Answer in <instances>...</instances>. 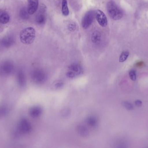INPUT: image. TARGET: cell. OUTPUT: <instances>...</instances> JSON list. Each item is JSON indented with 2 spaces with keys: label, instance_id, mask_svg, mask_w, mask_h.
Listing matches in <instances>:
<instances>
[{
  "label": "cell",
  "instance_id": "cell-1",
  "mask_svg": "<svg viewBox=\"0 0 148 148\" xmlns=\"http://www.w3.org/2000/svg\"><path fill=\"white\" fill-rule=\"evenodd\" d=\"M35 36V30L32 27L26 28L20 33V40L22 43L25 44L32 43L34 41Z\"/></svg>",
  "mask_w": 148,
  "mask_h": 148
},
{
  "label": "cell",
  "instance_id": "cell-12",
  "mask_svg": "<svg viewBox=\"0 0 148 148\" xmlns=\"http://www.w3.org/2000/svg\"><path fill=\"white\" fill-rule=\"evenodd\" d=\"M47 18H46V15L44 13V10L42 9L41 11H40L39 14L37 15L36 17V23L39 25H42L46 23Z\"/></svg>",
  "mask_w": 148,
  "mask_h": 148
},
{
  "label": "cell",
  "instance_id": "cell-25",
  "mask_svg": "<svg viewBox=\"0 0 148 148\" xmlns=\"http://www.w3.org/2000/svg\"><path fill=\"white\" fill-rule=\"evenodd\" d=\"M135 104L136 106H137V107H140L142 105V102L140 101V100H137L135 102Z\"/></svg>",
  "mask_w": 148,
  "mask_h": 148
},
{
  "label": "cell",
  "instance_id": "cell-17",
  "mask_svg": "<svg viewBox=\"0 0 148 148\" xmlns=\"http://www.w3.org/2000/svg\"><path fill=\"white\" fill-rule=\"evenodd\" d=\"M62 13L63 15L67 16L69 14V9L67 1L66 0H62Z\"/></svg>",
  "mask_w": 148,
  "mask_h": 148
},
{
  "label": "cell",
  "instance_id": "cell-21",
  "mask_svg": "<svg viewBox=\"0 0 148 148\" xmlns=\"http://www.w3.org/2000/svg\"><path fill=\"white\" fill-rule=\"evenodd\" d=\"M122 104L123 106L127 110H131L134 109V107H133V105L128 102H123Z\"/></svg>",
  "mask_w": 148,
  "mask_h": 148
},
{
  "label": "cell",
  "instance_id": "cell-13",
  "mask_svg": "<svg viewBox=\"0 0 148 148\" xmlns=\"http://www.w3.org/2000/svg\"><path fill=\"white\" fill-rule=\"evenodd\" d=\"M10 21V16L8 13L4 10H0V23L6 24Z\"/></svg>",
  "mask_w": 148,
  "mask_h": 148
},
{
  "label": "cell",
  "instance_id": "cell-15",
  "mask_svg": "<svg viewBox=\"0 0 148 148\" xmlns=\"http://www.w3.org/2000/svg\"><path fill=\"white\" fill-rule=\"evenodd\" d=\"M77 130L79 134L83 137H86L89 135V131L88 129L83 125H78Z\"/></svg>",
  "mask_w": 148,
  "mask_h": 148
},
{
  "label": "cell",
  "instance_id": "cell-3",
  "mask_svg": "<svg viewBox=\"0 0 148 148\" xmlns=\"http://www.w3.org/2000/svg\"><path fill=\"white\" fill-rule=\"evenodd\" d=\"M14 69V64L10 61H6L0 66V76L6 77L11 75Z\"/></svg>",
  "mask_w": 148,
  "mask_h": 148
},
{
  "label": "cell",
  "instance_id": "cell-6",
  "mask_svg": "<svg viewBox=\"0 0 148 148\" xmlns=\"http://www.w3.org/2000/svg\"><path fill=\"white\" fill-rule=\"evenodd\" d=\"M82 71V68L80 65L73 63L69 67V71L67 73L66 75L69 78H74L81 74Z\"/></svg>",
  "mask_w": 148,
  "mask_h": 148
},
{
  "label": "cell",
  "instance_id": "cell-11",
  "mask_svg": "<svg viewBox=\"0 0 148 148\" xmlns=\"http://www.w3.org/2000/svg\"><path fill=\"white\" fill-rule=\"evenodd\" d=\"M17 81L19 86L23 87L26 85V78L22 70H20L17 74Z\"/></svg>",
  "mask_w": 148,
  "mask_h": 148
},
{
  "label": "cell",
  "instance_id": "cell-18",
  "mask_svg": "<svg viewBox=\"0 0 148 148\" xmlns=\"http://www.w3.org/2000/svg\"><path fill=\"white\" fill-rule=\"evenodd\" d=\"M87 124L91 127H95L97 124V121L95 117L93 116H90L87 118Z\"/></svg>",
  "mask_w": 148,
  "mask_h": 148
},
{
  "label": "cell",
  "instance_id": "cell-20",
  "mask_svg": "<svg viewBox=\"0 0 148 148\" xmlns=\"http://www.w3.org/2000/svg\"><path fill=\"white\" fill-rule=\"evenodd\" d=\"M130 53L128 51H123L121 54L120 56V59H119V61L120 62H123L125 61L127 59L129 56Z\"/></svg>",
  "mask_w": 148,
  "mask_h": 148
},
{
  "label": "cell",
  "instance_id": "cell-2",
  "mask_svg": "<svg viewBox=\"0 0 148 148\" xmlns=\"http://www.w3.org/2000/svg\"><path fill=\"white\" fill-rule=\"evenodd\" d=\"M107 10L110 17L113 20H119L123 16L122 10L113 1L108 2L107 5Z\"/></svg>",
  "mask_w": 148,
  "mask_h": 148
},
{
  "label": "cell",
  "instance_id": "cell-22",
  "mask_svg": "<svg viewBox=\"0 0 148 148\" xmlns=\"http://www.w3.org/2000/svg\"><path fill=\"white\" fill-rule=\"evenodd\" d=\"M129 76L130 78L132 81H136V71L134 70H130L129 72Z\"/></svg>",
  "mask_w": 148,
  "mask_h": 148
},
{
  "label": "cell",
  "instance_id": "cell-7",
  "mask_svg": "<svg viewBox=\"0 0 148 148\" xmlns=\"http://www.w3.org/2000/svg\"><path fill=\"white\" fill-rule=\"evenodd\" d=\"M19 130L23 134H29L32 130V126L27 119L23 118L20 121L18 126Z\"/></svg>",
  "mask_w": 148,
  "mask_h": 148
},
{
  "label": "cell",
  "instance_id": "cell-4",
  "mask_svg": "<svg viewBox=\"0 0 148 148\" xmlns=\"http://www.w3.org/2000/svg\"><path fill=\"white\" fill-rule=\"evenodd\" d=\"M31 77L33 81L36 83L40 84L46 81L47 76L46 74L41 70H36L32 72Z\"/></svg>",
  "mask_w": 148,
  "mask_h": 148
},
{
  "label": "cell",
  "instance_id": "cell-19",
  "mask_svg": "<svg viewBox=\"0 0 148 148\" xmlns=\"http://www.w3.org/2000/svg\"><path fill=\"white\" fill-rule=\"evenodd\" d=\"M29 14L27 8H26L25 7L23 8L20 10V17L23 20H26L29 17Z\"/></svg>",
  "mask_w": 148,
  "mask_h": 148
},
{
  "label": "cell",
  "instance_id": "cell-23",
  "mask_svg": "<svg viewBox=\"0 0 148 148\" xmlns=\"http://www.w3.org/2000/svg\"><path fill=\"white\" fill-rule=\"evenodd\" d=\"M7 113L6 108L3 107H0V117L4 116Z\"/></svg>",
  "mask_w": 148,
  "mask_h": 148
},
{
  "label": "cell",
  "instance_id": "cell-24",
  "mask_svg": "<svg viewBox=\"0 0 148 148\" xmlns=\"http://www.w3.org/2000/svg\"><path fill=\"white\" fill-rule=\"evenodd\" d=\"M68 29L69 31L73 32L76 29V26L73 23H71L68 25Z\"/></svg>",
  "mask_w": 148,
  "mask_h": 148
},
{
  "label": "cell",
  "instance_id": "cell-14",
  "mask_svg": "<svg viewBox=\"0 0 148 148\" xmlns=\"http://www.w3.org/2000/svg\"><path fill=\"white\" fill-rule=\"evenodd\" d=\"M14 39L11 36H6L1 41V43L3 47H8L13 45Z\"/></svg>",
  "mask_w": 148,
  "mask_h": 148
},
{
  "label": "cell",
  "instance_id": "cell-9",
  "mask_svg": "<svg viewBox=\"0 0 148 148\" xmlns=\"http://www.w3.org/2000/svg\"><path fill=\"white\" fill-rule=\"evenodd\" d=\"M39 6V0H28L27 10L30 15L34 14Z\"/></svg>",
  "mask_w": 148,
  "mask_h": 148
},
{
  "label": "cell",
  "instance_id": "cell-10",
  "mask_svg": "<svg viewBox=\"0 0 148 148\" xmlns=\"http://www.w3.org/2000/svg\"><path fill=\"white\" fill-rule=\"evenodd\" d=\"M42 114V109L40 107H34L31 108L29 110V114L33 118H37Z\"/></svg>",
  "mask_w": 148,
  "mask_h": 148
},
{
  "label": "cell",
  "instance_id": "cell-26",
  "mask_svg": "<svg viewBox=\"0 0 148 148\" xmlns=\"http://www.w3.org/2000/svg\"><path fill=\"white\" fill-rule=\"evenodd\" d=\"M62 85H63V84H62V83H57V84H56V86H57V87H60L61 86H62Z\"/></svg>",
  "mask_w": 148,
  "mask_h": 148
},
{
  "label": "cell",
  "instance_id": "cell-5",
  "mask_svg": "<svg viewBox=\"0 0 148 148\" xmlns=\"http://www.w3.org/2000/svg\"><path fill=\"white\" fill-rule=\"evenodd\" d=\"M95 17V12L94 10L88 11L84 16L82 21V26L84 29L88 28L94 21Z\"/></svg>",
  "mask_w": 148,
  "mask_h": 148
},
{
  "label": "cell",
  "instance_id": "cell-8",
  "mask_svg": "<svg viewBox=\"0 0 148 148\" xmlns=\"http://www.w3.org/2000/svg\"><path fill=\"white\" fill-rule=\"evenodd\" d=\"M95 17L100 25L105 27L108 25V19L104 13L101 10H98L95 12Z\"/></svg>",
  "mask_w": 148,
  "mask_h": 148
},
{
  "label": "cell",
  "instance_id": "cell-16",
  "mask_svg": "<svg viewBox=\"0 0 148 148\" xmlns=\"http://www.w3.org/2000/svg\"><path fill=\"white\" fill-rule=\"evenodd\" d=\"M101 34L98 30H95L93 32L91 35V41L94 43H97L100 42L101 40Z\"/></svg>",
  "mask_w": 148,
  "mask_h": 148
}]
</instances>
